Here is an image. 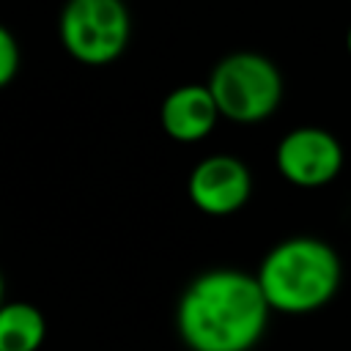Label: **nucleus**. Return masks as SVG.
I'll use <instances>...</instances> for the list:
<instances>
[{
	"instance_id": "nucleus-4",
	"label": "nucleus",
	"mask_w": 351,
	"mask_h": 351,
	"mask_svg": "<svg viewBox=\"0 0 351 351\" xmlns=\"http://www.w3.org/2000/svg\"><path fill=\"white\" fill-rule=\"evenodd\" d=\"M63 49L85 66H107L123 55L132 38L126 0H66L58 19Z\"/></svg>"
},
{
	"instance_id": "nucleus-5",
	"label": "nucleus",
	"mask_w": 351,
	"mask_h": 351,
	"mask_svg": "<svg viewBox=\"0 0 351 351\" xmlns=\"http://www.w3.org/2000/svg\"><path fill=\"white\" fill-rule=\"evenodd\" d=\"M274 167L288 184L318 189L332 184L343 170V145L321 126H296L280 137Z\"/></svg>"
},
{
	"instance_id": "nucleus-3",
	"label": "nucleus",
	"mask_w": 351,
	"mask_h": 351,
	"mask_svg": "<svg viewBox=\"0 0 351 351\" xmlns=\"http://www.w3.org/2000/svg\"><path fill=\"white\" fill-rule=\"evenodd\" d=\"M225 121L255 126L271 118L282 101L285 82L271 58L241 49L230 52L208 74L206 82Z\"/></svg>"
},
{
	"instance_id": "nucleus-8",
	"label": "nucleus",
	"mask_w": 351,
	"mask_h": 351,
	"mask_svg": "<svg viewBox=\"0 0 351 351\" xmlns=\"http://www.w3.org/2000/svg\"><path fill=\"white\" fill-rule=\"evenodd\" d=\"M47 337V318L30 302L0 307V351H38Z\"/></svg>"
},
{
	"instance_id": "nucleus-7",
	"label": "nucleus",
	"mask_w": 351,
	"mask_h": 351,
	"mask_svg": "<svg viewBox=\"0 0 351 351\" xmlns=\"http://www.w3.org/2000/svg\"><path fill=\"white\" fill-rule=\"evenodd\" d=\"M222 118L214 93L208 85L186 82L173 88L159 107V123L165 134L176 143H200L206 140L217 121Z\"/></svg>"
},
{
	"instance_id": "nucleus-9",
	"label": "nucleus",
	"mask_w": 351,
	"mask_h": 351,
	"mask_svg": "<svg viewBox=\"0 0 351 351\" xmlns=\"http://www.w3.org/2000/svg\"><path fill=\"white\" fill-rule=\"evenodd\" d=\"M22 66V49L11 30L0 27V85H8Z\"/></svg>"
},
{
	"instance_id": "nucleus-2",
	"label": "nucleus",
	"mask_w": 351,
	"mask_h": 351,
	"mask_svg": "<svg viewBox=\"0 0 351 351\" xmlns=\"http://www.w3.org/2000/svg\"><path fill=\"white\" fill-rule=\"evenodd\" d=\"M255 277L271 310L304 315L335 299L343 266L332 244L315 236H291L263 255Z\"/></svg>"
},
{
	"instance_id": "nucleus-6",
	"label": "nucleus",
	"mask_w": 351,
	"mask_h": 351,
	"mask_svg": "<svg viewBox=\"0 0 351 351\" xmlns=\"http://www.w3.org/2000/svg\"><path fill=\"white\" fill-rule=\"evenodd\" d=\"M186 195L200 214L230 217L247 206L252 195V173L239 156L211 154L189 170Z\"/></svg>"
},
{
	"instance_id": "nucleus-10",
	"label": "nucleus",
	"mask_w": 351,
	"mask_h": 351,
	"mask_svg": "<svg viewBox=\"0 0 351 351\" xmlns=\"http://www.w3.org/2000/svg\"><path fill=\"white\" fill-rule=\"evenodd\" d=\"M346 49H348V55H351V25H348V30H346Z\"/></svg>"
},
{
	"instance_id": "nucleus-1",
	"label": "nucleus",
	"mask_w": 351,
	"mask_h": 351,
	"mask_svg": "<svg viewBox=\"0 0 351 351\" xmlns=\"http://www.w3.org/2000/svg\"><path fill=\"white\" fill-rule=\"evenodd\" d=\"M271 304L255 274L200 271L178 296L176 329L189 351H250L266 335Z\"/></svg>"
}]
</instances>
